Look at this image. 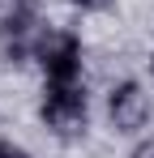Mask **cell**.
I'll return each instance as SVG.
<instances>
[{"instance_id":"6da1fadb","label":"cell","mask_w":154,"mask_h":158,"mask_svg":"<svg viewBox=\"0 0 154 158\" xmlns=\"http://www.w3.org/2000/svg\"><path fill=\"white\" fill-rule=\"evenodd\" d=\"M39 120L51 137L60 141H73L86 132L90 124V98H86V85L81 81H47L43 85V98H39Z\"/></svg>"},{"instance_id":"7a4b0ae2","label":"cell","mask_w":154,"mask_h":158,"mask_svg":"<svg viewBox=\"0 0 154 158\" xmlns=\"http://www.w3.org/2000/svg\"><path fill=\"white\" fill-rule=\"evenodd\" d=\"M43 77L47 81H77L81 77V34L77 30H60V26H47L34 43V56Z\"/></svg>"},{"instance_id":"3957f363","label":"cell","mask_w":154,"mask_h":158,"mask_svg":"<svg viewBox=\"0 0 154 158\" xmlns=\"http://www.w3.org/2000/svg\"><path fill=\"white\" fill-rule=\"evenodd\" d=\"M150 115H154V103L146 94V85H137V81L111 85V94H107V120H111L116 132L133 137V132H141L150 124Z\"/></svg>"},{"instance_id":"277c9868","label":"cell","mask_w":154,"mask_h":158,"mask_svg":"<svg viewBox=\"0 0 154 158\" xmlns=\"http://www.w3.org/2000/svg\"><path fill=\"white\" fill-rule=\"evenodd\" d=\"M128 158H154V137H146V141H137Z\"/></svg>"},{"instance_id":"5b68a950","label":"cell","mask_w":154,"mask_h":158,"mask_svg":"<svg viewBox=\"0 0 154 158\" xmlns=\"http://www.w3.org/2000/svg\"><path fill=\"white\" fill-rule=\"evenodd\" d=\"M0 158H30L22 145H13V141H0Z\"/></svg>"},{"instance_id":"8992f818","label":"cell","mask_w":154,"mask_h":158,"mask_svg":"<svg viewBox=\"0 0 154 158\" xmlns=\"http://www.w3.org/2000/svg\"><path fill=\"white\" fill-rule=\"evenodd\" d=\"M64 4H77V9H99V4H107V0H64Z\"/></svg>"},{"instance_id":"52a82bcc","label":"cell","mask_w":154,"mask_h":158,"mask_svg":"<svg viewBox=\"0 0 154 158\" xmlns=\"http://www.w3.org/2000/svg\"><path fill=\"white\" fill-rule=\"evenodd\" d=\"M150 64H154V60H150Z\"/></svg>"}]
</instances>
